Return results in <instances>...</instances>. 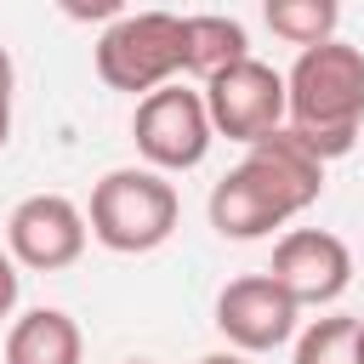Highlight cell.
<instances>
[{
  "label": "cell",
  "mask_w": 364,
  "mask_h": 364,
  "mask_svg": "<svg viewBox=\"0 0 364 364\" xmlns=\"http://www.w3.org/2000/svg\"><path fill=\"white\" fill-rule=\"evenodd\" d=\"M205 114L210 131L228 142H256L273 125H284V74L262 57H239L205 80Z\"/></svg>",
  "instance_id": "obj_5"
},
{
  "label": "cell",
  "mask_w": 364,
  "mask_h": 364,
  "mask_svg": "<svg viewBox=\"0 0 364 364\" xmlns=\"http://www.w3.org/2000/svg\"><path fill=\"white\" fill-rule=\"evenodd\" d=\"M85 336L63 307H28L6 330V364H80Z\"/></svg>",
  "instance_id": "obj_11"
},
{
  "label": "cell",
  "mask_w": 364,
  "mask_h": 364,
  "mask_svg": "<svg viewBox=\"0 0 364 364\" xmlns=\"http://www.w3.org/2000/svg\"><path fill=\"white\" fill-rule=\"evenodd\" d=\"M358 364H364V318H358Z\"/></svg>",
  "instance_id": "obj_19"
},
{
  "label": "cell",
  "mask_w": 364,
  "mask_h": 364,
  "mask_svg": "<svg viewBox=\"0 0 364 364\" xmlns=\"http://www.w3.org/2000/svg\"><path fill=\"white\" fill-rule=\"evenodd\" d=\"M205 210H210V228H216L222 239H239V245L267 239L273 228H284V222H290V216L262 193V182H256V176H245L239 165L210 188V205H205Z\"/></svg>",
  "instance_id": "obj_10"
},
{
  "label": "cell",
  "mask_w": 364,
  "mask_h": 364,
  "mask_svg": "<svg viewBox=\"0 0 364 364\" xmlns=\"http://www.w3.org/2000/svg\"><path fill=\"white\" fill-rule=\"evenodd\" d=\"M11 91H17V68H11V57L0 46V148L11 142Z\"/></svg>",
  "instance_id": "obj_16"
},
{
  "label": "cell",
  "mask_w": 364,
  "mask_h": 364,
  "mask_svg": "<svg viewBox=\"0 0 364 364\" xmlns=\"http://www.w3.org/2000/svg\"><path fill=\"white\" fill-rule=\"evenodd\" d=\"M182 74V17L176 11H125L102 23L97 40V80L108 91H154Z\"/></svg>",
  "instance_id": "obj_3"
},
{
  "label": "cell",
  "mask_w": 364,
  "mask_h": 364,
  "mask_svg": "<svg viewBox=\"0 0 364 364\" xmlns=\"http://www.w3.org/2000/svg\"><path fill=\"white\" fill-rule=\"evenodd\" d=\"M131 142H136V154L154 171H193L210 154V142H216L205 97L193 85H176V80L142 91L136 114H131Z\"/></svg>",
  "instance_id": "obj_4"
},
{
  "label": "cell",
  "mask_w": 364,
  "mask_h": 364,
  "mask_svg": "<svg viewBox=\"0 0 364 364\" xmlns=\"http://www.w3.org/2000/svg\"><path fill=\"white\" fill-rule=\"evenodd\" d=\"M284 125L324 165L353 154L364 125V51L347 40L301 46L296 68L284 74Z\"/></svg>",
  "instance_id": "obj_1"
},
{
  "label": "cell",
  "mask_w": 364,
  "mask_h": 364,
  "mask_svg": "<svg viewBox=\"0 0 364 364\" xmlns=\"http://www.w3.org/2000/svg\"><path fill=\"white\" fill-rule=\"evenodd\" d=\"M296 318H301V307L290 301V290L273 273L228 279L222 296H216V330L239 353H273V347H284L296 336Z\"/></svg>",
  "instance_id": "obj_7"
},
{
  "label": "cell",
  "mask_w": 364,
  "mask_h": 364,
  "mask_svg": "<svg viewBox=\"0 0 364 364\" xmlns=\"http://www.w3.org/2000/svg\"><path fill=\"white\" fill-rule=\"evenodd\" d=\"M267 273L290 290L296 307H330L353 284V250H347V239H336L324 228H290L273 245V267Z\"/></svg>",
  "instance_id": "obj_8"
},
{
  "label": "cell",
  "mask_w": 364,
  "mask_h": 364,
  "mask_svg": "<svg viewBox=\"0 0 364 364\" xmlns=\"http://www.w3.org/2000/svg\"><path fill=\"white\" fill-rule=\"evenodd\" d=\"M245 176L262 182V193L284 210V216H301L318 193H324V159L290 131V125H273L267 136L245 142V159H239Z\"/></svg>",
  "instance_id": "obj_9"
},
{
  "label": "cell",
  "mask_w": 364,
  "mask_h": 364,
  "mask_svg": "<svg viewBox=\"0 0 364 364\" xmlns=\"http://www.w3.org/2000/svg\"><path fill=\"white\" fill-rule=\"evenodd\" d=\"M57 11L74 17V23H114V17L131 11V0H57Z\"/></svg>",
  "instance_id": "obj_15"
},
{
  "label": "cell",
  "mask_w": 364,
  "mask_h": 364,
  "mask_svg": "<svg viewBox=\"0 0 364 364\" xmlns=\"http://www.w3.org/2000/svg\"><path fill=\"white\" fill-rule=\"evenodd\" d=\"M17 290H23V273H17L11 250H0V324L11 318V307H17Z\"/></svg>",
  "instance_id": "obj_17"
},
{
  "label": "cell",
  "mask_w": 364,
  "mask_h": 364,
  "mask_svg": "<svg viewBox=\"0 0 364 364\" xmlns=\"http://www.w3.org/2000/svg\"><path fill=\"white\" fill-rule=\"evenodd\" d=\"M239 57H250V34L239 17H216V11L182 17V74L210 80L216 68H228Z\"/></svg>",
  "instance_id": "obj_12"
},
{
  "label": "cell",
  "mask_w": 364,
  "mask_h": 364,
  "mask_svg": "<svg viewBox=\"0 0 364 364\" xmlns=\"http://www.w3.org/2000/svg\"><path fill=\"white\" fill-rule=\"evenodd\" d=\"M85 210L68 193H28L11 216H6V250L17 267L28 273H57L74 267L85 250Z\"/></svg>",
  "instance_id": "obj_6"
},
{
  "label": "cell",
  "mask_w": 364,
  "mask_h": 364,
  "mask_svg": "<svg viewBox=\"0 0 364 364\" xmlns=\"http://www.w3.org/2000/svg\"><path fill=\"white\" fill-rule=\"evenodd\" d=\"M262 17L279 40L290 46H318V40H336V23H341V0H262Z\"/></svg>",
  "instance_id": "obj_13"
},
{
  "label": "cell",
  "mask_w": 364,
  "mask_h": 364,
  "mask_svg": "<svg viewBox=\"0 0 364 364\" xmlns=\"http://www.w3.org/2000/svg\"><path fill=\"white\" fill-rule=\"evenodd\" d=\"M296 364H358V318L330 313L296 336Z\"/></svg>",
  "instance_id": "obj_14"
},
{
  "label": "cell",
  "mask_w": 364,
  "mask_h": 364,
  "mask_svg": "<svg viewBox=\"0 0 364 364\" xmlns=\"http://www.w3.org/2000/svg\"><path fill=\"white\" fill-rule=\"evenodd\" d=\"M176 188L165 182V171L154 165H119L91 188V239L114 256H148L176 233Z\"/></svg>",
  "instance_id": "obj_2"
},
{
  "label": "cell",
  "mask_w": 364,
  "mask_h": 364,
  "mask_svg": "<svg viewBox=\"0 0 364 364\" xmlns=\"http://www.w3.org/2000/svg\"><path fill=\"white\" fill-rule=\"evenodd\" d=\"M125 364H154V358H125Z\"/></svg>",
  "instance_id": "obj_20"
},
{
  "label": "cell",
  "mask_w": 364,
  "mask_h": 364,
  "mask_svg": "<svg viewBox=\"0 0 364 364\" xmlns=\"http://www.w3.org/2000/svg\"><path fill=\"white\" fill-rule=\"evenodd\" d=\"M199 364H250V358H245V353H239V347H233V353H205V358H199Z\"/></svg>",
  "instance_id": "obj_18"
}]
</instances>
